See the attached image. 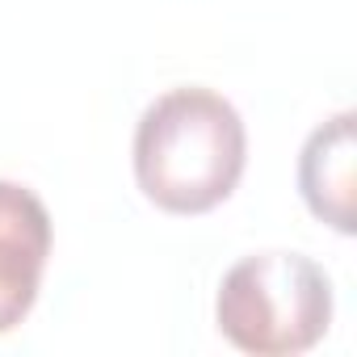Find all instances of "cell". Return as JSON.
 I'll use <instances>...</instances> for the list:
<instances>
[{
  "label": "cell",
  "instance_id": "1",
  "mask_svg": "<svg viewBox=\"0 0 357 357\" xmlns=\"http://www.w3.org/2000/svg\"><path fill=\"white\" fill-rule=\"evenodd\" d=\"M244 118L215 89H168L135 126V181L147 202L168 215H206L227 202L244 176Z\"/></svg>",
  "mask_w": 357,
  "mask_h": 357
},
{
  "label": "cell",
  "instance_id": "2",
  "mask_svg": "<svg viewBox=\"0 0 357 357\" xmlns=\"http://www.w3.org/2000/svg\"><path fill=\"white\" fill-rule=\"evenodd\" d=\"M219 332L257 357H294L332 324V278L303 252H257L227 269L215 298Z\"/></svg>",
  "mask_w": 357,
  "mask_h": 357
},
{
  "label": "cell",
  "instance_id": "3",
  "mask_svg": "<svg viewBox=\"0 0 357 357\" xmlns=\"http://www.w3.org/2000/svg\"><path fill=\"white\" fill-rule=\"evenodd\" d=\"M51 257V215L17 181H0V332H13L38 303Z\"/></svg>",
  "mask_w": 357,
  "mask_h": 357
},
{
  "label": "cell",
  "instance_id": "4",
  "mask_svg": "<svg viewBox=\"0 0 357 357\" xmlns=\"http://www.w3.org/2000/svg\"><path fill=\"white\" fill-rule=\"evenodd\" d=\"M353 109H340L324 126H315L298 151V194L307 211L328 223L340 236H353V164H357V139H353Z\"/></svg>",
  "mask_w": 357,
  "mask_h": 357
}]
</instances>
